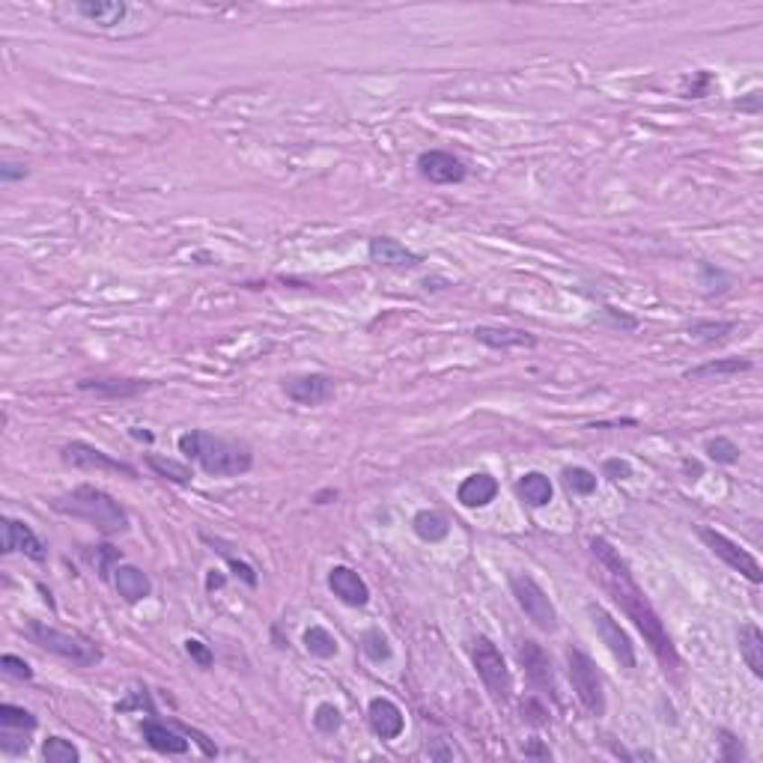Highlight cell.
Listing matches in <instances>:
<instances>
[{"label": "cell", "instance_id": "cell-1", "mask_svg": "<svg viewBox=\"0 0 763 763\" xmlns=\"http://www.w3.org/2000/svg\"><path fill=\"white\" fill-rule=\"evenodd\" d=\"M591 552H593L596 561H600L602 584H605V591L611 593V600L621 605L626 618L635 623V630L644 635V641L650 644L653 657L665 665V671H677L680 668V653H677V648H674L671 635H668V630H665V623L657 614V609L650 605L648 593H644L639 588V582L632 579L630 566H626L621 552L614 549L605 537H593Z\"/></svg>", "mask_w": 763, "mask_h": 763}, {"label": "cell", "instance_id": "cell-2", "mask_svg": "<svg viewBox=\"0 0 763 763\" xmlns=\"http://www.w3.org/2000/svg\"><path fill=\"white\" fill-rule=\"evenodd\" d=\"M179 454L191 463H198L212 477H239L251 472L253 454L244 442L212 436L207 429H191L179 436Z\"/></svg>", "mask_w": 763, "mask_h": 763}, {"label": "cell", "instance_id": "cell-3", "mask_svg": "<svg viewBox=\"0 0 763 763\" xmlns=\"http://www.w3.org/2000/svg\"><path fill=\"white\" fill-rule=\"evenodd\" d=\"M51 507L57 513L72 516V519L90 522L96 531L102 534H123L129 531V513L123 510V504L114 495H107L105 489L96 486H75L72 492L57 495Z\"/></svg>", "mask_w": 763, "mask_h": 763}, {"label": "cell", "instance_id": "cell-4", "mask_svg": "<svg viewBox=\"0 0 763 763\" xmlns=\"http://www.w3.org/2000/svg\"><path fill=\"white\" fill-rule=\"evenodd\" d=\"M24 632H27V639L36 644V648L54 653V657L72 662V665H78V668H93V665L102 662L99 644L90 641V639H87V635H81V632L54 630V626H48V623H42V621H27Z\"/></svg>", "mask_w": 763, "mask_h": 763}, {"label": "cell", "instance_id": "cell-5", "mask_svg": "<svg viewBox=\"0 0 763 763\" xmlns=\"http://www.w3.org/2000/svg\"><path fill=\"white\" fill-rule=\"evenodd\" d=\"M472 662H474V668H477V677L483 680L486 692L492 694L498 703L510 701V692H513L510 668H507L501 650H498L495 644L486 639V635H477V639H472Z\"/></svg>", "mask_w": 763, "mask_h": 763}, {"label": "cell", "instance_id": "cell-6", "mask_svg": "<svg viewBox=\"0 0 763 763\" xmlns=\"http://www.w3.org/2000/svg\"><path fill=\"white\" fill-rule=\"evenodd\" d=\"M566 671H570L575 698L582 701V707L591 712V716L600 719L605 712V692H602V677L596 671V662L579 648L566 650Z\"/></svg>", "mask_w": 763, "mask_h": 763}, {"label": "cell", "instance_id": "cell-7", "mask_svg": "<svg viewBox=\"0 0 763 763\" xmlns=\"http://www.w3.org/2000/svg\"><path fill=\"white\" fill-rule=\"evenodd\" d=\"M510 593L516 596L519 609L528 614V621H531L537 630L555 632L557 611H555V605L549 600V593H546L540 584L531 579V575H510Z\"/></svg>", "mask_w": 763, "mask_h": 763}, {"label": "cell", "instance_id": "cell-8", "mask_svg": "<svg viewBox=\"0 0 763 763\" xmlns=\"http://www.w3.org/2000/svg\"><path fill=\"white\" fill-rule=\"evenodd\" d=\"M701 540L707 543V549L716 557H722L733 573L746 575L751 584L763 582V573H760V564L755 561V555H749L740 543H733L731 537H725L722 531H712V528H701Z\"/></svg>", "mask_w": 763, "mask_h": 763}, {"label": "cell", "instance_id": "cell-9", "mask_svg": "<svg viewBox=\"0 0 763 763\" xmlns=\"http://www.w3.org/2000/svg\"><path fill=\"white\" fill-rule=\"evenodd\" d=\"M588 614H591L596 635H600V641L611 650V657L621 662V668L632 671L635 668V644L630 639V632H626L602 605H588Z\"/></svg>", "mask_w": 763, "mask_h": 763}, {"label": "cell", "instance_id": "cell-10", "mask_svg": "<svg viewBox=\"0 0 763 763\" xmlns=\"http://www.w3.org/2000/svg\"><path fill=\"white\" fill-rule=\"evenodd\" d=\"M60 459L66 465H72V468H96V472H111V474H125V477H138V468L129 465V463H123V459H114L111 454H105L99 451V447H93V445H87V442H69L60 451Z\"/></svg>", "mask_w": 763, "mask_h": 763}, {"label": "cell", "instance_id": "cell-11", "mask_svg": "<svg viewBox=\"0 0 763 763\" xmlns=\"http://www.w3.org/2000/svg\"><path fill=\"white\" fill-rule=\"evenodd\" d=\"M519 662L525 668V677L531 680L534 689H540L543 694H549L552 701H557V686H555V671H552V662H549V653H546L540 644L525 639L519 644Z\"/></svg>", "mask_w": 763, "mask_h": 763}, {"label": "cell", "instance_id": "cell-12", "mask_svg": "<svg viewBox=\"0 0 763 763\" xmlns=\"http://www.w3.org/2000/svg\"><path fill=\"white\" fill-rule=\"evenodd\" d=\"M0 528H4V543H0V552H4V555L24 552L36 564L48 561V546L39 540L31 525H24V522H18V519H9V516H6V519L0 522Z\"/></svg>", "mask_w": 763, "mask_h": 763}, {"label": "cell", "instance_id": "cell-13", "mask_svg": "<svg viewBox=\"0 0 763 763\" xmlns=\"http://www.w3.org/2000/svg\"><path fill=\"white\" fill-rule=\"evenodd\" d=\"M283 394L299 406H319L335 397V379L326 373H308L283 382Z\"/></svg>", "mask_w": 763, "mask_h": 763}, {"label": "cell", "instance_id": "cell-14", "mask_svg": "<svg viewBox=\"0 0 763 763\" xmlns=\"http://www.w3.org/2000/svg\"><path fill=\"white\" fill-rule=\"evenodd\" d=\"M418 170L424 179L436 182V185H454L465 179V164L456 159V155L445 152V150H427L418 155Z\"/></svg>", "mask_w": 763, "mask_h": 763}, {"label": "cell", "instance_id": "cell-15", "mask_svg": "<svg viewBox=\"0 0 763 763\" xmlns=\"http://www.w3.org/2000/svg\"><path fill=\"white\" fill-rule=\"evenodd\" d=\"M370 260L379 262V266L385 269H397V271H406V269H418L420 266V257L415 251H409L403 242L391 239V236H376L370 239Z\"/></svg>", "mask_w": 763, "mask_h": 763}, {"label": "cell", "instance_id": "cell-16", "mask_svg": "<svg viewBox=\"0 0 763 763\" xmlns=\"http://www.w3.org/2000/svg\"><path fill=\"white\" fill-rule=\"evenodd\" d=\"M328 588L335 591V596H337L340 602L355 605V609L367 605V600H370L367 582L361 579V575L352 570V566H331V573H328Z\"/></svg>", "mask_w": 763, "mask_h": 763}, {"label": "cell", "instance_id": "cell-17", "mask_svg": "<svg viewBox=\"0 0 763 763\" xmlns=\"http://www.w3.org/2000/svg\"><path fill=\"white\" fill-rule=\"evenodd\" d=\"M150 388H152V382H141V379H84V382H78V391L96 394L102 400H129Z\"/></svg>", "mask_w": 763, "mask_h": 763}, {"label": "cell", "instance_id": "cell-18", "mask_svg": "<svg viewBox=\"0 0 763 763\" xmlns=\"http://www.w3.org/2000/svg\"><path fill=\"white\" fill-rule=\"evenodd\" d=\"M370 728L376 731V737L382 740H397L403 733V710L397 707L391 698H373L370 701Z\"/></svg>", "mask_w": 763, "mask_h": 763}, {"label": "cell", "instance_id": "cell-19", "mask_svg": "<svg viewBox=\"0 0 763 763\" xmlns=\"http://www.w3.org/2000/svg\"><path fill=\"white\" fill-rule=\"evenodd\" d=\"M141 737L146 740V746L161 751V755H185L188 751V740L159 719H146L141 725Z\"/></svg>", "mask_w": 763, "mask_h": 763}, {"label": "cell", "instance_id": "cell-20", "mask_svg": "<svg viewBox=\"0 0 763 763\" xmlns=\"http://www.w3.org/2000/svg\"><path fill=\"white\" fill-rule=\"evenodd\" d=\"M114 588L125 602H141L152 593V582L141 566L120 564V566H114Z\"/></svg>", "mask_w": 763, "mask_h": 763}, {"label": "cell", "instance_id": "cell-21", "mask_svg": "<svg viewBox=\"0 0 763 763\" xmlns=\"http://www.w3.org/2000/svg\"><path fill=\"white\" fill-rule=\"evenodd\" d=\"M474 340H481L483 346L489 349H525V346H534L537 337L528 335L522 328H504V326H481L472 331Z\"/></svg>", "mask_w": 763, "mask_h": 763}, {"label": "cell", "instance_id": "cell-22", "mask_svg": "<svg viewBox=\"0 0 763 763\" xmlns=\"http://www.w3.org/2000/svg\"><path fill=\"white\" fill-rule=\"evenodd\" d=\"M498 495V481L492 474H468L456 489V498L463 507H486L492 504Z\"/></svg>", "mask_w": 763, "mask_h": 763}, {"label": "cell", "instance_id": "cell-23", "mask_svg": "<svg viewBox=\"0 0 763 763\" xmlns=\"http://www.w3.org/2000/svg\"><path fill=\"white\" fill-rule=\"evenodd\" d=\"M75 13L99 27H114L129 15V6L120 0H81V4H75Z\"/></svg>", "mask_w": 763, "mask_h": 763}, {"label": "cell", "instance_id": "cell-24", "mask_svg": "<svg viewBox=\"0 0 763 763\" xmlns=\"http://www.w3.org/2000/svg\"><path fill=\"white\" fill-rule=\"evenodd\" d=\"M751 370V361L749 358H716V361H707V364L701 367H692L686 370L689 382H703V379H728V376H740V373H749Z\"/></svg>", "mask_w": 763, "mask_h": 763}, {"label": "cell", "instance_id": "cell-25", "mask_svg": "<svg viewBox=\"0 0 763 763\" xmlns=\"http://www.w3.org/2000/svg\"><path fill=\"white\" fill-rule=\"evenodd\" d=\"M737 644H740V657L749 665V671L755 677H763V632L755 623H742L737 632Z\"/></svg>", "mask_w": 763, "mask_h": 763}, {"label": "cell", "instance_id": "cell-26", "mask_svg": "<svg viewBox=\"0 0 763 763\" xmlns=\"http://www.w3.org/2000/svg\"><path fill=\"white\" fill-rule=\"evenodd\" d=\"M516 492L528 507H546L552 501V481L540 472H528L516 483Z\"/></svg>", "mask_w": 763, "mask_h": 763}, {"label": "cell", "instance_id": "cell-27", "mask_svg": "<svg viewBox=\"0 0 763 763\" xmlns=\"http://www.w3.org/2000/svg\"><path fill=\"white\" fill-rule=\"evenodd\" d=\"M412 528H415V534L420 537V540H427V543L445 540L447 531H451L447 519H445L442 513H436V510H420L412 519Z\"/></svg>", "mask_w": 763, "mask_h": 763}, {"label": "cell", "instance_id": "cell-28", "mask_svg": "<svg viewBox=\"0 0 763 763\" xmlns=\"http://www.w3.org/2000/svg\"><path fill=\"white\" fill-rule=\"evenodd\" d=\"M146 465H150L152 472L159 474V477H164V481H173V483H179V486L191 483V477H194L188 465L176 463V459H164V456H155V454H150V456H146Z\"/></svg>", "mask_w": 763, "mask_h": 763}, {"label": "cell", "instance_id": "cell-29", "mask_svg": "<svg viewBox=\"0 0 763 763\" xmlns=\"http://www.w3.org/2000/svg\"><path fill=\"white\" fill-rule=\"evenodd\" d=\"M305 648H308V653H313V657H319V659L337 657V639L328 630H322V626H310V630H305Z\"/></svg>", "mask_w": 763, "mask_h": 763}, {"label": "cell", "instance_id": "cell-30", "mask_svg": "<svg viewBox=\"0 0 763 763\" xmlns=\"http://www.w3.org/2000/svg\"><path fill=\"white\" fill-rule=\"evenodd\" d=\"M42 758L48 763H78L81 760V751H78L69 740L63 737H48L42 746Z\"/></svg>", "mask_w": 763, "mask_h": 763}, {"label": "cell", "instance_id": "cell-31", "mask_svg": "<svg viewBox=\"0 0 763 763\" xmlns=\"http://www.w3.org/2000/svg\"><path fill=\"white\" fill-rule=\"evenodd\" d=\"M561 481H564V486L570 489L573 495H591L593 489H596V474L588 472V468H579V465L564 468Z\"/></svg>", "mask_w": 763, "mask_h": 763}, {"label": "cell", "instance_id": "cell-32", "mask_svg": "<svg viewBox=\"0 0 763 763\" xmlns=\"http://www.w3.org/2000/svg\"><path fill=\"white\" fill-rule=\"evenodd\" d=\"M361 650H364V657L370 662H388L391 659V644L388 639L382 635V630H367L361 635Z\"/></svg>", "mask_w": 763, "mask_h": 763}, {"label": "cell", "instance_id": "cell-33", "mask_svg": "<svg viewBox=\"0 0 763 763\" xmlns=\"http://www.w3.org/2000/svg\"><path fill=\"white\" fill-rule=\"evenodd\" d=\"M728 331H733V322L701 319V322H692V326H689V335H692L694 340H701V344H716V340L725 337Z\"/></svg>", "mask_w": 763, "mask_h": 763}, {"label": "cell", "instance_id": "cell-34", "mask_svg": "<svg viewBox=\"0 0 763 763\" xmlns=\"http://www.w3.org/2000/svg\"><path fill=\"white\" fill-rule=\"evenodd\" d=\"M0 725L4 728H18V731H33L36 716L31 710L15 707V703H0Z\"/></svg>", "mask_w": 763, "mask_h": 763}, {"label": "cell", "instance_id": "cell-35", "mask_svg": "<svg viewBox=\"0 0 763 763\" xmlns=\"http://www.w3.org/2000/svg\"><path fill=\"white\" fill-rule=\"evenodd\" d=\"M203 540H207L209 546H218V552H221L224 557H227V564L233 566V573H236L244 584H251V588H257V573H253V566H251V564H244V561H239V557H233L227 549H224V540H218V537L203 534Z\"/></svg>", "mask_w": 763, "mask_h": 763}, {"label": "cell", "instance_id": "cell-36", "mask_svg": "<svg viewBox=\"0 0 763 763\" xmlns=\"http://www.w3.org/2000/svg\"><path fill=\"white\" fill-rule=\"evenodd\" d=\"M313 725H317L319 733L331 737V733H337L340 725H344V716H340V710L335 703H319L317 712H313Z\"/></svg>", "mask_w": 763, "mask_h": 763}, {"label": "cell", "instance_id": "cell-37", "mask_svg": "<svg viewBox=\"0 0 763 763\" xmlns=\"http://www.w3.org/2000/svg\"><path fill=\"white\" fill-rule=\"evenodd\" d=\"M707 456L719 465H733L740 459V447L733 445L731 438L719 436V438H710L707 442Z\"/></svg>", "mask_w": 763, "mask_h": 763}, {"label": "cell", "instance_id": "cell-38", "mask_svg": "<svg viewBox=\"0 0 763 763\" xmlns=\"http://www.w3.org/2000/svg\"><path fill=\"white\" fill-rule=\"evenodd\" d=\"M31 731H18V728H4L0 725V751L4 755H24L31 749V740H27Z\"/></svg>", "mask_w": 763, "mask_h": 763}, {"label": "cell", "instance_id": "cell-39", "mask_svg": "<svg viewBox=\"0 0 763 763\" xmlns=\"http://www.w3.org/2000/svg\"><path fill=\"white\" fill-rule=\"evenodd\" d=\"M0 668H4L9 677H15V680H31L33 677L31 665H27L24 659L13 657V653H4V657H0Z\"/></svg>", "mask_w": 763, "mask_h": 763}, {"label": "cell", "instance_id": "cell-40", "mask_svg": "<svg viewBox=\"0 0 763 763\" xmlns=\"http://www.w3.org/2000/svg\"><path fill=\"white\" fill-rule=\"evenodd\" d=\"M185 653H188V657L194 659L200 665V668H212V662H215V657H212V650L207 648V644L203 641H198V639H188L185 641Z\"/></svg>", "mask_w": 763, "mask_h": 763}, {"label": "cell", "instance_id": "cell-41", "mask_svg": "<svg viewBox=\"0 0 763 763\" xmlns=\"http://www.w3.org/2000/svg\"><path fill=\"white\" fill-rule=\"evenodd\" d=\"M722 760H746V749L731 731H722Z\"/></svg>", "mask_w": 763, "mask_h": 763}, {"label": "cell", "instance_id": "cell-42", "mask_svg": "<svg viewBox=\"0 0 763 763\" xmlns=\"http://www.w3.org/2000/svg\"><path fill=\"white\" fill-rule=\"evenodd\" d=\"M602 474L611 477V481H626V477H632V465L626 459H605Z\"/></svg>", "mask_w": 763, "mask_h": 763}, {"label": "cell", "instance_id": "cell-43", "mask_svg": "<svg viewBox=\"0 0 763 763\" xmlns=\"http://www.w3.org/2000/svg\"><path fill=\"white\" fill-rule=\"evenodd\" d=\"M96 555H99V557H93V561H96V566H99V575H102V579H111V573H114V570H111V566H107V564L116 561V557H120V555H116V552L111 549V546H99V549H96Z\"/></svg>", "mask_w": 763, "mask_h": 763}, {"label": "cell", "instance_id": "cell-44", "mask_svg": "<svg viewBox=\"0 0 763 763\" xmlns=\"http://www.w3.org/2000/svg\"><path fill=\"white\" fill-rule=\"evenodd\" d=\"M27 173H31V170H27V164H22V161H4V168H0V179L15 182V179H24Z\"/></svg>", "mask_w": 763, "mask_h": 763}, {"label": "cell", "instance_id": "cell-45", "mask_svg": "<svg viewBox=\"0 0 763 763\" xmlns=\"http://www.w3.org/2000/svg\"><path fill=\"white\" fill-rule=\"evenodd\" d=\"M710 84H712V78L707 72H698V81L689 84L686 90H683V96H686V99H701V96H707Z\"/></svg>", "mask_w": 763, "mask_h": 763}, {"label": "cell", "instance_id": "cell-46", "mask_svg": "<svg viewBox=\"0 0 763 763\" xmlns=\"http://www.w3.org/2000/svg\"><path fill=\"white\" fill-rule=\"evenodd\" d=\"M760 99H763L760 90H751V93L746 96V99H740V102H737V107H740V111L758 114V111H760Z\"/></svg>", "mask_w": 763, "mask_h": 763}, {"label": "cell", "instance_id": "cell-47", "mask_svg": "<svg viewBox=\"0 0 763 763\" xmlns=\"http://www.w3.org/2000/svg\"><path fill=\"white\" fill-rule=\"evenodd\" d=\"M522 712H531V716H528V722H534V725H543V716H546V710L540 707V703H534V701H528L525 707H522Z\"/></svg>", "mask_w": 763, "mask_h": 763}, {"label": "cell", "instance_id": "cell-48", "mask_svg": "<svg viewBox=\"0 0 763 763\" xmlns=\"http://www.w3.org/2000/svg\"><path fill=\"white\" fill-rule=\"evenodd\" d=\"M525 755H528V758H543V760H549V758H552V751H549V749H543L540 742L534 740L531 746L525 749Z\"/></svg>", "mask_w": 763, "mask_h": 763}, {"label": "cell", "instance_id": "cell-49", "mask_svg": "<svg viewBox=\"0 0 763 763\" xmlns=\"http://www.w3.org/2000/svg\"><path fill=\"white\" fill-rule=\"evenodd\" d=\"M609 317H614V322H618V326H623V328H635V319H626L623 313H618L614 308H609Z\"/></svg>", "mask_w": 763, "mask_h": 763}, {"label": "cell", "instance_id": "cell-50", "mask_svg": "<svg viewBox=\"0 0 763 763\" xmlns=\"http://www.w3.org/2000/svg\"><path fill=\"white\" fill-rule=\"evenodd\" d=\"M207 584H209V591H212V588H221V584H224V579H221V575H215V573H209V579H207Z\"/></svg>", "mask_w": 763, "mask_h": 763}, {"label": "cell", "instance_id": "cell-51", "mask_svg": "<svg viewBox=\"0 0 763 763\" xmlns=\"http://www.w3.org/2000/svg\"><path fill=\"white\" fill-rule=\"evenodd\" d=\"M132 436H134V438H143V442H152V433H143L141 427H134V429H132Z\"/></svg>", "mask_w": 763, "mask_h": 763}]
</instances>
